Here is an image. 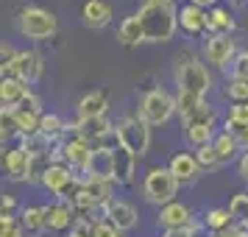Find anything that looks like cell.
Returning <instances> with one entry per match:
<instances>
[{"mask_svg":"<svg viewBox=\"0 0 248 237\" xmlns=\"http://www.w3.org/2000/svg\"><path fill=\"white\" fill-rule=\"evenodd\" d=\"M179 181L170 173V168H151L142 179V198L154 206H168L176 201V192H179Z\"/></svg>","mask_w":248,"mask_h":237,"instance_id":"7a4b0ae2","label":"cell"},{"mask_svg":"<svg viewBox=\"0 0 248 237\" xmlns=\"http://www.w3.org/2000/svg\"><path fill=\"white\" fill-rule=\"evenodd\" d=\"M240 148H243V151H248V131L240 137Z\"/></svg>","mask_w":248,"mask_h":237,"instance_id":"7bdbcfd3","label":"cell"},{"mask_svg":"<svg viewBox=\"0 0 248 237\" xmlns=\"http://www.w3.org/2000/svg\"><path fill=\"white\" fill-rule=\"evenodd\" d=\"M165 237H168V235H165Z\"/></svg>","mask_w":248,"mask_h":237,"instance_id":"f6af8a7d","label":"cell"},{"mask_svg":"<svg viewBox=\"0 0 248 237\" xmlns=\"http://www.w3.org/2000/svg\"><path fill=\"white\" fill-rule=\"evenodd\" d=\"M31 95V87L20 81L17 76H3L0 81V101H3V109H20L23 101Z\"/></svg>","mask_w":248,"mask_h":237,"instance_id":"e0dca14e","label":"cell"},{"mask_svg":"<svg viewBox=\"0 0 248 237\" xmlns=\"http://www.w3.org/2000/svg\"><path fill=\"white\" fill-rule=\"evenodd\" d=\"M173 112H176V98L162 87L148 90L140 101V117L148 126H165L173 117Z\"/></svg>","mask_w":248,"mask_h":237,"instance_id":"277c9868","label":"cell"},{"mask_svg":"<svg viewBox=\"0 0 248 237\" xmlns=\"http://www.w3.org/2000/svg\"><path fill=\"white\" fill-rule=\"evenodd\" d=\"M206 31L209 36L215 34H232L234 31V17L229 9H220V6H215L212 12H206Z\"/></svg>","mask_w":248,"mask_h":237,"instance_id":"484cf974","label":"cell"},{"mask_svg":"<svg viewBox=\"0 0 248 237\" xmlns=\"http://www.w3.org/2000/svg\"><path fill=\"white\" fill-rule=\"evenodd\" d=\"M223 128L229 134H234L237 140L248 131V103H234L232 109H229V117H226Z\"/></svg>","mask_w":248,"mask_h":237,"instance_id":"4316f807","label":"cell"},{"mask_svg":"<svg viewBox=\"0 0 248 237\" xmlns=\"http://www.w3.org/2000/svg\"><path fill=\"white\" fill-rule=\"evenodd\" d=\"M156 223L165 229V232H179V229H190L192 226V209L187 204H179L173 201L168 206H162L159 209V218Z\"/></svg>","mask_w":248,"mask_h":237,"instance_id":"5bb4252c","label":"cell"},{"mask_svg":"<svg viewBox=\"0 0 248 237\" xmlns=\"http://www.w3.org/2000/svg\"><path fill=\"white\" fill-rule=\"evenodd\" d=\"M87 179H103V181H114V154L98 148L90 159L87 168Z\"/></svg>","mask_w":248,"mask_h":237,"instance_id":"7402d4cb","label":"cell"},{"mask_svg":"<svg viewBox=\"0 0 248 237\" xmlns=\"http://www.w3.org/2000/svg\"><path fill=\"white\" fill-rule=\"evenodd\" d=\"M229 73H232V79L248 81V50H240L237 53L234 62H232V67H229Z\"/></svg>","mask_w":248,"mask_h":237,"instance_id":"8d00e7d4","label":"cell"},{"mask_svg":"<svg viewBox=\"0 0 248 237\" xmlns=\"http://www.w3.org/2000/svg\"><path fill=\"white\" fill-rule=\"evenodd\" d=\"M103 218H106L112 226H117L120 232H131V229L140 223L137 206L134 204H128V201H120V198H114V201L103 209Z\"/></svg>","mask_w":248,"mask_h":237,"instance_id":"2e32d148","label":"cell"},{"mask_svg":"<svg viewBox=\"0 0 248 237\" xmlns=\"http://www.w3.org/2000/svg\"><path fill=\"white\" fill-rule=\"evenodd\" d=\"M192 6H198V9H203V12H206V9H209V12H212L215 6H217V0H190Z\"/></svg>","mask_w":248,"mask_h":237,"instance_id":"60d3db41","label":"cell"},{"mask_svg":"<svg viewBox=\"0 0 248 237\" xmlns=\"http://www.w3.org/2000/svg\"><path fill=\"white\" fill-rule=\"evenodd\" d=\"M117 131H120V140H123V148H128L137 159H142L151 148V126L134 114V117H125L117 123Z\"/></svg>","mask_w":248,"mask_h":237,"instance_id":"8992f818","label":"cell"},{"mask_svg":"<svg viewBox=\"0 0 248 237\" xmlns=\"http://www.w3.org/2000/svg\"><path fill=\"white\" fill-rule=\"evenodd\" d=\"M14 209H17L14 195H3V212H0V215H9V218H14Z\"/></svg>","mask_w":248,"mask_h":237,"instance_id":"f35d334b","label":"cell"},{"mask_svg":"<svg viewBox=\"0 0 248 237\" xmlns=\"http://www.w3.org/2000/svg\"><path fill=\"white\" fill-rule=\"evenodd\" d=\"M20 223L23 229L28 232H42L45 229V206H25L23 212H20Z\"/></svg>","mask_w":248,"mask_h":237,"instance_id":"4dcf8cb0","label":"cell"},{"mask_svg":"<svg viewBox=\"0 0 248 237\" xmlns=\"http://www.w3.org/2000/svg\"><path fill=\"white\" fill-rule=\"evenodd\" d=\"M92 237H123V232H120L117 226H112L106 218H101V221H95V232H92Z\"/></svg>","mask_w":248,"mask_h":237,"instance_id":"74e56055","label":"cell"},{"mask_svg":"<svg viewBox=\"0 0 248 237\" xmlns=\"http://www.w3.org/2000/svg\"><path fill=\"white\" fill-rule=\"evenodd\" d=\"M170 173L176 176V181H179L181 187H190V184H195V181L201 179L203 168L198 165V159H195V154H187V151H181V154H176V157L170 159Z\"/></svg>","mask_w":248,"mask_h":237,"instance_id":"8fae6325","label":"cell"},{"mask_svg":"<svg viewBox=\"0 0 248 237\" xmlns=\"http://www.w3.org/2000/svg\"><path fill=\"white\" fill-rule=\"evenodd\" d=\"M203 56L206 62L212 64V67H232V62L237 56V45L232 34H215L206 39V45H203Z\"/></svg>","mask_w":248,"mask_h":237,"instance_id":"9c48e42d","label":"cell"},{"mask_svg":"<svg viewBox=\"0 0 248 237\" xmlns=\"http://www.w3.org/2000/svg\"><path fill=\"white\" fill-rule=\"evenodd\" d=\"M232 223H234V218H232V212H229V209H209V212H206V226L212 229L215 235L226 232Z\"/></svg>","mask_w":248,"mask_h":237,"instance_id":"1f68e13d","label":"cell"},{"mask_svg":"<svg viewBox=\"0 0 248 237\" xmlns=\"http://www.w3.org/2000/svg\"><path fill=\"white\" fill-rule=\"evenodd\" d=\"M117 39H120V45H125V47H137V45L145 42V31H142V25H140V20H137V14L125 17L123 23H120Z\"/></svg>","mask_w":248,"mask_h":237,"instance_id":"d4e9b609","label":"cell"},{"mask_svg":"<svg viewBox=\"0 0 248 237\" xmlns=\"http://www.w3.org/2000/svg\"><path fill=\"white\" fill-rule=\"evenodd\" d=\"M81 20H84L87 28L101 31V28H106L112 23V6L106 0H87L84 9H81Z\"/></svg>","mask_w":248,"mask_h":237,"instance_id":"d6986e66","label":"cell"},{"mask_svg":"<svg viewBox=\"0 0 248 237\" xmlns=\"http://www.w3.org/2000/svg\"><path fill=\"white\" fill-rule=\"evenodd\" d=\"M229 212L237 223L248 226V192H237L234 198L229 201Z\"/></svg>","mask_w":248,"mask_h":237,"instance_id":"d6a6232c","label":"cell"},{"mask_svg":"<svg viewBox=\"0 0 248 237\" xmlns=\"http://www.w3.org/2000/svg\"><path fill=\"white\" fill-rule=\"evenodd\" d=\"M76 181H78L76 170L67 168L64 162H53V165H50V170L45 173V179H42V187L62 198V195H64V192H67L73 184H76Z\"/></svg>","mask_w":248,"mask_h":237,"instance_id":"9a60e30c","label":"cell"},{"mask_svg":"<svg viewBox=\"0 0 248 237\" xmlns=\"http://www.w3.org/2000/svg\"><path fill=\"white\" fill-rule=\"evenodd\" d=\"M3 168H6V176L12 181H28V176H31V151L23 142L14 145L9 154H3Z\"/></svg>","mask_w":248,"mask_h":237,"instance_id":"4fadbf2b","label":"cell"},{"mask_svg":"<svg viewBox=\"0 0 248 237\" xmlns=\"http://www.w3.org/2000/svg\"><path fill=\"white\" fill-rule=\"evenodd\" d=\"M215 151H217V159H220V165L226 162H232L237 157V151H240V140L234 134H229V131H220V134L212 140Z\"/></svg>","mask_w":248,"mask_h":237,"instance_id":"83f0119b","label":"cell"},{"mask_svg":"<svg viewBox=\"0 0 248 237\" xmlns=\"http://www.w3.org/2000/svg\"><path fill=\"white\" fill-rule=\"evenodd\" d=\"M179 28L184 34H201V31H206V12L198 9V6H192V3L181 6L179 9Z\"/></svg>","mask_w":248,"mask_h":237,"instance_id":"603a6c76","label":"cell"},{"mask_svg":"<svg viewBox=\"0 0 248 237\" xmlns=\"http://www.w3.org/2000/svg\"><path fill=\"white\" fill-rule=\"evenodd\" d=\"M145 3H173V0H145Z\"/></svg>","mask_w":248,"mask_h":237,"instance_id":"ee69618b","label":"cell"},{"mask_svg":"<svg viewBox=\"0 0 248 237\" xmlns=\"http://www.w3.org/2000/svg\"><path fill=\"white\" fill-rule=\"evenodd\" d=\"M78 218H76V209L64 201H56L45 206V229L50 232H62V229H70V226L76 223Z\"/></svg>","mask_w":248,"mask_h":237,"instance_id":"ffe728a7","label":"cell"},{"mask_svg":"<svg viewBox=\"0 0 248 237\" xmlns=\"http://www.w3.org/2000/svg\"><path fill=\"white\" fill-rule=\"evenodd\" d=\"M109 109V92L106 90H92L78 101V117L90 120V117H106Z\"/></svg>","mask_w":248,"mask_h":237,"instance_id":"44dd1931","label":"cell"},{"mask_svg":"<svg viewBox=\"0 0 248 237\" xmlns=\"http://www.w3.org/2000/svg\"><path fill=\"white\" fill-rule=\"evenodd\" d=\"M0 237H25V235H23V229H20V226H6V229L0 232Z\"/></svg>","mask_w":248,"mask_h":237,"instance_id":"ab89813d","label":"cell"},{"mask_svg":"<svg viewBox=\"0 0 248 237\" xmlns=\"http://www.w3.org/2000/svg\"><path fill=\"white\" fill-rule=\"evenodd\" d=\"M215 123H217V120H215V109L209 103H203L192 117L184 120V140L195 148L209 145L215 140Z\"/></svg>","mask_w":248,"mask_h":237,"instance_id":"52a82bcc","label":"cell"},{"mask_svg":"<svg viewBox=\"0 0 248 237\" xmlns=\"http://www.w3.org/2000/svg\"><path fill=\"white\" fill-rule=\"evenodd\" d=\"M42 70H45V62H42V56L36 50H20V56H17L9 76H17L20 81H25L31 87V84H36L42 79Z\"/></svg>","mask_w":248,"mask_h":237,"instance_id":"7c38bea8","label":"cell"},{"mask_svg":"<svg viewBox=\"0 0 248 237\" xmlns=\"http://www.w3.org/2000/svg\"><path fill=\"white\" fill-rule=\"evenodd\" d=\"M226 95H229L234 103H248V81L232 79L229 84H226Z\"/></svg>","mask_w":248,"mask_h":237,"instance_id":"d590c367","label":"cell"},{"mask_svg":"<svg viewBox=\"0 0 248 237\" xmlns=\"http://www.w3.org/2000/svg\"><path fill=\"white\" fill-rule=\"evenodd\" d=\"M240 176L248 181V151L243 154V157H240Z\"/></svg>","mask_w":248,"mask_h":237,"instance_id":"b9f144b4","label":"cell"},{"mask_svg":"<svg viewBox=\"0 0 248 237\" xmlns=\"http://www.w3.org/2000/svg\"><path fill=\"white\" fill-rule=\"evenodd\" d=\"M123 237H125V235H123Z\"/></svg>","mask_w":248,"mask_h":237,"instance_id":"bcb514c9","label":"cell"},{"mask_svg":"<svg viewBox=\"0 0 248 237\" xmlns=\"http://www.w3.org/2000/svg\"><path fill=\"white\" fill-rule=\"evenodd\" d=\"M203 95H195V92H184V90H179L176 92V112L181 114V123L187 120V117H192V114L198 112L203 106Z\"/></svg>","mask_w":248,"mask_h":237,"instance_id":"f1b7e54d","label":"cell"},{"mask_svg":"<svg viewBox=\"0 0 248 237\" xmlns=\"http://www.w3.org/2000/svg\"><path fill=\"white\" fill-rule=\"evenodd\" d=\"M0 126H3V142H9V140H14V137H23V131H20V126H17V117H14L12 109H3Z\"/></svg>","mask_w":248,"mask_h":237,"instance_id":"e575fe53","label":"cell"},{"mask_svg":"<svg viewBox=\"0 0 248 237\" xmlns=\"http://www.w3.org/2000/svg\"><path fill=\"white\" fill-rule=\"evenodd\" d=\"M137 20L145 31V42H170L179 28V9L173 3H142Z\"/></svg>","mask_w":248,"mask_h":237,"instance_id":"6da1fadb","label":"cell"},{"mask_svg":"<svg viewBox=\"0 0 248 237\" xmlns=\"http://www.w3.org/2000/svg\"><path fill=\"white\" fill-rule=\"evenodd\" d=\"M92 154H95V148H92L90 142H84L81 137L64 140V142H62V151H59V157L64 159V165H67V168H73L76 173H87Z\"/></svg>","mask_w":248,"mask_h":237,"instance_id":"30bf717a","label":"cell"},{"mask_svg":"<svg viewBox=\"0 0 248 237\" xmlns=\"http://www.w3.org/2000/svg\"><path fill=\"white\" fill-rule=\"evenodd\" d=\"M137 170V157L128 148H117L114 151V184H131Z\"/></svg>","mask_w":248,"mask_h":237,"instance_id":"cb8c5ba5","label":"cell"},{"mask_svg":"<svg viewBox=\"0 0 248 237\" xmlns=\"http://www.w3.org/2000/svg\"><path fill=\"white\" fill-rule=\"evenodd\" d=\"M73 128H76V137H81L84 142H90L92 148H98V142L112 131L114 126L106 117H90V120H81L78 117V123L73 126Z\"/></svg>","mask_w":248,"mask_h":237,"instance_id":"ac0fdd59","label":"cell"},{"mask_svg":"<svg viewBox=\"0 0 248 237\" xmlns=\"http://www.w3.org/2000/svg\"><path fill=\"white\" fill-rule=\"evenodd\" d=\"M195 159H198V165H201L203 170H215V168H220V159H217V151H215L212 142H209V145L195 148Z\"/></svg>","mask_w":248,"mask_h":237,"instance_id":"836d02e7","label":"cell"},{"mask_svg":"<svg viewBox=\"0 0 248 237\" xmlns=\"http://www.w3.org/2000/svg\"><path fill=\"white\" fill-rule=\"evenodd\" d=\"M70 126L64 123V120H62V117H59V114H42V120H39V131H36V134H42V137H50V140H59V142H64V140H62V134H64V131H67Z\"/></svg>","mask_w":248,"mask_h":237,"instance_id":"f546056e","label":"cell"},{"mask_svg":"<svg viewBox=\"0 0 248 237\" xmlns=\"http://www.w3.org/2000/svg\"><path fill=\"white\" fill-rule=\"evenodd\" d=\"M114 181H103V179H84V187L78 192V204L76 209L81 212H92V209H106L114 201Z\"/></svg>","mask_w":248,"mask_h":237,"instance_id":"ba28073f","label":"cell"},{"mask_svg":"<svg viewBox=\"0 0 248 237\" xmlns=\"http://www.w3.org/2000/svg\"><path fill=\"white\" fill-rule=\"evenodd\" d=\"M173 76H176L179 90H184V92L206 95L209 87H212V76H209V70L203 67L201 62H195L192 56H181L179 64H176V70H173Z\"/></svg>","mask_w":248,"mask_h":237,"instance_id":"5b68a950","label":"cell"},{"mask_svg":"<svg viewBox=\"0 0 248 237\" xmlns=\"http://www.w3.org/2000/svg\"><path fill=\"white\" fill-rule=\"evenodd\" d=\"M17 28H20V34L28 36V39H50V36L56 34V17L47 12V9H42V6H25V9H20V14H17Z\"/></svg>","mask_w":248,"mask_h":237,"instance_id":"3957f363","label":"cell"}]
</instances>
